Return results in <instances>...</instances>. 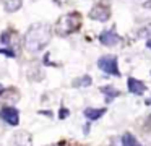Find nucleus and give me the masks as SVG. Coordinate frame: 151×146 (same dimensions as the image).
I'll return each mask as SVG.
<instances>
[{
  "label": "nucleus",
  "instance_id": "obj_5",
  "mask_svg": "<svg viewBox=\"0 0 151 146\" xmlns=\"http://www.w3.org/2000/svg\"><path fill=\"white\" fill-rule=\"evenodd\" d=\"M0 119L5 120L8 125H18V120H20V114L15 107H4L0 110Z\"/></svg>",
  "mask_w": 151,
  "mask_h": 146
},
{
  "label": "nucleus",
  "instance_id": "obj_11",
  "mask_svg": "<svg viewBox=\"0 0 151 146\" xmlns=\"http://www.w3.org/2000/svg\"><path fill=\"white\" fill-rule=\"evenodd\" d=\"M122 146H141V145L138 143V140L132 133H124V136H122Z\"/></svg>",
  "mask_w": 151,
  "mask_h": 146
},
{
  "label": "nucleus",
  "instance_id": "obj_2",
  "mask_svg": "<svg viewBox=\"0 0 151 146\" xmlns=\"http://www.w3.org/2000/svg\"><path fill=\"white\" fill-rule=\"evenodd\" d=\"M81 24V16L80 13H68L59 18V21L55 23V32L59 36H68L72 32H75Z\"/></svg>",
  "mask_w": 151,
  "mask_h": 146
},
{
  "label": "nucleus",
  "instance_id": "obj_13",
  "mask_svg": "<svg viewBox=\"0 0 151 146\" xmlns=\"http://www.w3.org/2000/svg\"><path fill=\"white\" fill-rule=\"evenodd\" d=\"M0 54L7 55V57H15V52L10 50V49H0Z\"/></svg>",
  "mask_w": 151,
  "mask_h": 146
},
{
  "label": "nucleus",
  "instance_id": "obj_18",
  "mask_svg": "<svg viewBox=\"0 0 151 146\" xmlns=\"http://www.w3.org/2000/svg\"><path fill=\"white\" fill-rule=\"evenodd\" d=\"M4 93V86H2V84H0V94Z\"/></svg>",
  "mask_w": 151,
  "mask_h": 146
},
{
  "label": "nucleus",
  "instance_id": "obj_12",
  "mask_svg": "<svg viewBox=\"0 0 151 146\" xmlns=\"http://www.w3.org/2000/svg\"><path fill=\"white\" fill-rule=\"evenodd\" d=\"M93 81H91V76L89 75H85V76L78 78V80H75V83H73V86H89Z\"/></svg>",
  "mask_w": 151,
  "mask_h": 146
},
{
  "label": "nucleus",
  "instance_id": "obj_1",
  "mask_svg": "<svg viewBox=\"0 0 151 146\" xmlns=\"http://www.w3.org/2000/svg\"><path fill=\"white\" fill-rule=\"evenodd\" d=\"M52 29L46 23H34L24 34V47L29 52H39L50 42Z\"/></svg>",
  "mask_w": 151,
  "mask_h": 146
},
{
  "label": "nucleus",
  "instance_id": "obj_15",
  "mask_svg": "<svg viewBox=\"0 0 151 146\" xmlns=\"http://www.w3.org/2000/svg\"><path fill=\"white\" fill-rule=\"evenodd\" d=\"M143 6H145V8H148V10H151V0H148V2L145 3Z\"/></svg>",
  "mask_w": 151,
  "mask_h": 146
},
{
  "label": "nucleus",
  "instance_id": "obj_7",
  "mask_svg": "<svg viewBox=\"0 0 151 146\" xmlns=\"http://www.w3.org/2000/svg\"><path fill=\"white\" fill-rule=\"evenodd\" d=\"M128 91H130L132 94H137V96H140V94H143L145 91H146V86H145L143 81L140 80H135V78H128Z\"/></svg>",
  "mask_w": 151,
  "mask_h": 146
},
{
  "label": "nucleus",
  "instance_id": "obj_6",
  "mask_svg": "<svg viewBox=\"0 0 151 146\" xmlns=\"http://www.w3.org/2000/svg\"><path fill=\"white\" fill-rule=\"evenodd\" d=\"M99 41L104 45H115V44L120 42V36L115 31H112V29H107V31H102L101 34H99Z\"/></svg>",
  "mask_w": 151,
  "mask_h": 146
},
{
  "label": "nucleus",
  "instance_id": "obj_3",
  "mask_svg": "<svg viewBox=\"0 0 151 146\" xmlns=\"http://www.w3.org/2000/svg\"><path fill=\"white\" fill-rule=\"evenodd\" d=\"M98 67L101 68L104 73H107V75L120 76L119 65H117V57H115V55H104V57H101L98 60Z\"/></svg>",
  "mask_w": 151,
  "mask_h": 146
},
{
  "label": "nucleus",
  "instance_id": "obj_4",
  "mask_svg": "<svg viewBox=\"0 0 151 146\" xmlns=\"http://www.w3.org/2000/svg\"><path fill=\"white\" fill-rule=\"evenodd\" d=\"M109 16H111V10L106 5H94L89 12V18L91 19H98V21H107Z\"/></svg>",
  "mask_w": 151,
  "mask_h": 146
},
{
  "label": "nucleus",
  "instance_id": "obj_19",
  "mask_svg": "<svg viewBox=\"0 0 151 146\" xmlns=\"http://www.w3.org/2000/svg\"><path fill=\"white\" fill-rule=\"evenodd\" d=\"M50 146H65L63 143H60V145H50Z\"/></svg>",
  "mask_w": 151,
  "mask_h": 146
},
{
  "label": "nucleus",
  "instance_id": "obj_10",
  "mask_svg": "<svg viewBox=\"0 0 151 146\" xmlns=\"http://www.w3.org/2000/svg\"><path fill=\"white\" fill-rule=\"evenodd\" d=\"M21 3H23V0H4V6L8 13H13L17 10H20Z\"/></svg>",
  "mask_w": 151,
  "mask_h": 146
},
{
  "label": "nucleus",
  "instance_id": "obj_17",
  "mask_svg": "<svg viewBox=\"0 0 151 146\" xmlns=\"http://www.w3.org/2000/svg\"><path fill=\"white\" fill-rule=\"evenodd\" d=\"M145 102H146L148 106H151V97H150V99H146V101H145Z\"/></svg>",
  "mask_w": 151,
  "mask_h": 146
},
{
  "label": "nucleus",
  "instance_id": "obj_20",
  "mask_svg": "<svg viewBox=\"0 0 151 146\" xmlns=\"http://www.w3.org/2000/svg\"><path fill=\"white\" fill-rule=\"evenodd\" d=\"M148 120H150V125H151V117H150V119H148Z\"/></svg>",
  "mask_w": 151,
  "mask_h": 146
},
{
  "label": "nucleus",
  "instance_id": "obj_14",
  "mask_svg": "<svg viewBox=\"0 0 151 146\" xmlns=\"http://www.w3.org/2000/svg\"><path fill=\"white\" fill-rule=\"evenodd\" d=\"M67 115H68V110H67V109H60V114H59L60 119H65Z\"/></svg>",
  "mask_w": 151,
  "mask_h": 146
},
{
  "label": "nucleus",
  "instance_id": "obj_16",
  "mask_svg": "<svg viewBox=\"0 0 151 146\" xmlns=\"http://www.w3.org/2000/svg\"><path fill=\"white\" fill-rule=\"evenodd\" d=\"M146 47H150V49H151V39H148V42H146Z\"/></svg>",
  "mask_w": 151,
  "mask_h": 146
},
{
  "label": "nucleus",
  "instance_id": "obj_9",
  "mask_svg": "<svg viewBox=\"0 0 151 146\" xmlns=\"http://www.w3.org/2000/svg\"><path fill=\"white\" fill-rule=\"evenodd\" d=\"M101 93L106 94V102H111V101H114L115 97L119 96V89H115L114 86H102L101 88Z\"/></svg>",
  "mask_w": 151,
  "mask_h": 146
},
{
  "label": "nucleus",
  "instance_id": "obj_8",
  "mask_svg": "<svg viewBox=\"0 0 151 146\" xmlns=\"http://www.w3.org/2000/svg\"><path fill=\"white\" fill-rule=\"evenodd\" d=\"M85 117L89 120V122H93V120H98L101 115H104L106 114V109H93V107H88V109H85Z\"/></svg>",
  "mask_w": 151,
  "mask_h": 146
}]
</instances>
